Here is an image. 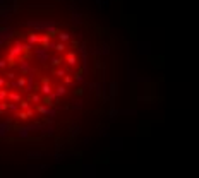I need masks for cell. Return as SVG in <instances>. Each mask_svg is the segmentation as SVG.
I'll list each match as a JSON object with an SVG mask.
<instances>
[{
    "instance_id": "cell-6",
    "label": "cell",
    "mask_w": 199,
    "mask_h": 178,
    "mask_svg": "<svg viewBox=\"0 0 199 178\" xmlns=\"http://www.w3.org/2000/svg\"><path fill=\"white\" fill-rule=\"evenodd\" d=\"M9 98H10L12 101H21V96H19V94H14V93H12V94H10Z\"/></svg>"
},
{
    "instance_id": "cell-5",
    "label": "cell",
    "mask_w": 199,
    "mask_h": 178,
    "mask_svg": "<svg viewBox=\"0 0 199 178\" xmlns=\"http://www.w3.org/2000/svg\"><path fill=\"white\" fill-rule=\"evenodd\" d=\"M55 50H57V51H64V50H65V45H64V43H57V45H55Z\"/></svg>"
},
{
    "instance_id": "cell-10",
    "label": "cell",
    "mask_w": 199,
    "mask_h": 178,
    "mask_svg": "<svg viewBox=\"0 0 199 178\" xmlns=\"http://www.w3.org/2000/svg\"><path fill=\"white\" fill-rule=\"evenodd\" d=\"M21 106H22V108H27L29 105H27V101H21Z\"/></svg>"
},
{
    "instance_id": "cell-3",
    "label": "cell",
    "mask_w": 199,
    "mask_h": 178,
    "mask_svg": "<svg viewBox=\"0 0 199 178\" xmlns=\"http://www.w3.org/2000/svg\"><path fill=\"white\" fill-rule=\"evenodd\" d=\"M58 38H60V41L64 43V41H67V39L70 38V34H69V33H58Z\"/></svg>"
},
{
    "instance_id": "cell-9",
    "label": "cell",
    "mask_w": 199,
    "mask_h": 178,
    "mask_svg": "<svg viewBox=\"0 0 199 178\" xmlns=\"http://www.w3.org/2000/svg\"><path fill=\"white\" fill-rule=\"evenodd\" d=\"M38 111H40V113H46V108H45V106H40Z\"/></svg>"
},
{
    "instance_id": "cell-1",
    "label": "cell",
    "mask_w": 199,
    "mask_h": 178,
    "mask_svg": "<svg viewBox=\"0 0 199 178\" xmlns=\"http://www.w3.org/2000/svg\"><path fill=\"white\" fill-rule=\"evenodd\" d=\"M67 63L69 65H76V51H69L67 53Z\"/></svg>"
},
{
    "instance_id": "cell-4",
    "label": "cell",
    "mask_w": 199,
    "mask_h": 178,
    "mask_svg": "<svg viewBox=\"0 0 199 178\" xmlns=\"http://www.w3.org/2000/svg\"><path fill=\"white\" fill-rule=\"evenodd\" d=\"M27 39H29V41H31V43H38V41H40V36H36V34H33V33H31V34H29V38H27Z\"/></svg>"
},
{
    "instance_id": "cell-2",
    "label": "cell",
    "mask_w": 199,
    "mask_h": 178,
    "mask_svg": "<svg viewBox=\"0 0 199 178\" xmlns=\"http://www.w3.org/2000/svg\"><path fill=\"white\" fill-rule=\"evenodd\" d=\"M41 91H43V94H52V87H50V84H43V87H41Z\"/></svg>"
},
{
    "instance_id": "cell-8",
    "label": "cell",
    "mask_w": 199,
    "mask_h": 178,
    "mask_svg": "<svg viewBox=\"0 0 199 178\" xmlns=\"http://www.w3.org/2000/svg\"><path fill=\"white\" fill-rule=\"evenodd\" d=\"M64 93H65V87H64V86H60V87H58V94H64Z\"/></svg>"
},
{
    "instance_id": "cell-7",
    "label": "cell",
    "mask_w": 199,
    "mask_h": 178,
    "mask_svg": "<svg viewBox=\"0 0 199 178\" xmlns=\"http://www.w3.org/2000/svg\"><path fill=\"white\" fill-rule=\"evenodd\" d=\"M60 62H62L60 58H53V60H52V63H53V65H60Z\"/></svg>"
},
{
    "instance_id": "cell-11",
    "label": "cell",
    "mask_w": 199,
    "mask_h": 178,
    "mask_svg": "<svg viewBox=\"0 0 199 178\" xmlns=\"http://www.w3.org/2000/svg\"><path fill=\"white\" fill-rule=\"evenodd\" d=\"M5 67V60H0V69H3Z\"/></svg>"
},
{
    "instance_id": "cell-12",
    "label": "cell",
    "mask_w": 199,
    "mask_h": 178,
    "mask_svg": "<svg viewBox=\"0 0 199 178\" xmlns=\"http://www.w3.org/2000/svg\"><path fill=\"white\" fill-rule=\"evenodd\" d=\"M3 84H5V82H3V79H0V86H3Z\"/></svg>"
}]
</instances>
